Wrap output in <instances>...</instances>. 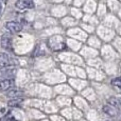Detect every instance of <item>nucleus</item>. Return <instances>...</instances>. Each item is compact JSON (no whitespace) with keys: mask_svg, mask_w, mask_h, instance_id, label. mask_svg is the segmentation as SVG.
Masks as SVG:
<instances>
[{"mask_svg":"<svg viewBox=\"0 0 121 121\" xmlns=\"http://www.w3.org/2000/svg\"><path fill=\"white\" fill-rule=\"evenodd\" d=\"M1 48L6 51H12V39L9 34H3L1 36Z\"/></svg>","mask_w":121,"mask_h":121,"instance_id":"nucleus-4","label":"nucleus"},{"mask_svg":"<svg viewBox=\"0 0 121 121\" xmlns=\"http://www.w3.org/2000/svg\"><path fill=\"white\" fill-rule=\"evenodd\" d=\"M16 69H13L12 66H8V67H2L0 69V77L2 78H10L12 76L15 75Z\"/></svg>","mask_w":121,"mask_h":121,"instance_id":"nucleus-7","label":"nucleus"},{"mask_svg":"<svg viewBox=\"0 0 121 121\" xmlns=\"http://www.w3.org/2000/svg\"><path fill=\"white\" fill-rule=\"evenodd\" d=\"M1 10H2V6H1V3H0V13H1Z\"/></svg>","mask_w":121,"mask_h":121,"instance_id":"nucleus-15","label":"nucleus"},{"mask_svg":"<svg viewBox=\"0 0 121 121\" xmlns=\"http://www.w3.org/2000/svg\"><path fill=\"white\" fill-rule=\"evenodd\" d=\"M15 6L18 10H31L35 6L33 0H17Z\"/></svg>","mask_w":121,"mask_h":121,"instance_id":"nucleus-3","label":"nucleus"},{"mask_svg":"<svg viewBox=\"0 0 121 121\" xmlns=\"http://www.w3.org/2000/svg\"><path fill=\"white\" fill-rule=\"evenodd\" d=\"M49 46L51 48V50L53 51H62L64 48H66V44H65L64 40L60 36H53L49 39L48 41Z\"/></svg>","mask_w":121,"mask_h":121,"instance_id":"nucleus-1","label":"nucleus"},{"mask_svg":"<svg viewBox=\"0 0 121 121\" xmlns=\"http://www.w3.org/2000/svg\"><path fill=\"white\" fill-rule=\"evenodd\" d=\"M118 101H119V104H120V106H121V97H120L119 99H118Z\"/></svg>","mask_w":121,"mask_h":121,"instance_id":"nucleus-14","label":"nucleus"},{"mask_svg":"<svg viewBox=\"0 0 121 121\" xmlns=\"http://www.w3.org/2000/svg\"><path fill=\"white\" fill-rule=\"evenodd\" d=\"M14 84L13 79L11 78H3L0 80V92H5L9 88H11Z\"/></svg>","mask_w":121,"mask_h":121,"instance_id":"nucleus-6","label":"nucleus"},{"mask_svg":"<svg viewBox=\"0 0 121 121\" xmlns=\"http://www.w3.org/2000/svg\"><path fill=\"white\" fill-rule=\"evenodd\" d=\"M111 84H113L114 86H116V87H118L121 90V77L113 79V80H111Z\"/></svg>","mask_w":121,"mask_h":121,"instance_id":"nucleus-11","label":"nucleus"},{"mask_svg":"<svg viewBox=\"0 0 121 121\" xmlns=\"http://www.w3.org/2000/svg\"><path fill=\"white\" fill-rule=\"evenodd\" d=\"M14 63H17L14 58H12L10 55L5 54V53H0V66L1 67L16 65V64H14Z\"/></svg>","mask_w":121,"mask_h":121,"instance_id":"nucleus-2","label":"nucleus"},{"mask_svg":"<svg viewBox=\"0 0 121 121\" xmlns=\"http://www.w3.org/2000/svg\"><path fill=\"white\" fill-rule=\"evenodd\" d=\"M24 101V98L21 97H15V98H12L10 101L8 102V105L11 106V108H18L20 105V103Z\"/></svg>","mask_w":121,"mask_h":121,"instance_id":"nucleus-8","label":"nucleus"},{"mask_svg":"<svg viewBox=\"0 0 121 121\" xmlns=\"http://www.w3.org/2000/svg\"><path fill=\"white\" fill-rule=\"evenodd\" d=\"M3 120H4V121H17V120H16L15 118H14L13 116H12V114H11V113H9L8 115H6L5 117H4V119H3Z\"/></svg>","mask_w":121,"mask_h":121,"instance_id":"nucleus-13","label":"nucleus"},{"mask_svg":"<svg viewBox=\"0 0 121 121\" xmlns=\"http://www.w3.org/2000/svg\"><path fill=\"white\" fill-rule=\"evenodd\" d=\"M103 112L105 114H107V115H109V116H116L117 115V110H116V108L115 106H113V105H104L103 106Z\"/></svg>","mask_w":121,"mask_h":121,"instance_id":"nucleus-9","label":"nucleus"},{"mask_svg":"<svg viewBox=\"0 0 121 121\" xmlns=\"http://www.w3.org/2000/svg\"><path fill=\"white\" fill-rule=\"evenodd\" d=\"M5 27L8 29V31H10L11 33H19L22 30V25L20 23L16 21H9L6 22Z\"/></svg>","mask_w":121,"mask_h":121,"instance_id":"nucleus-5","label":"nucleus"},{"mask_svg":"<svg viewBox=\"0 0 121 121\" xmlns=\"http://www.w3.org/2000/svg\"><path fill=\"white\" fill-rule=\"evenodd\" d=\"M108 103L111 104V105H113V106H118V105H120L119 104V101H118L116 98H111L108 100Z\"/></svg>","mask_w":121,"mask_h":121,"instance_id":"nucleus-12","label":"nucleus"},{"mask_svg":"<svg viewBox=\"0 0 121 121\" xmlns=\"http://www.w3.org/2000/svg\"><path fill=\"white\" fill-rule=\"evenodd\" d=\"M20 95H22L21 91H18V90H12L10 93L8 94V96L10 98H15V97H19Z\"/></svg>","mask_w":121,"mask_h":121,"instance_id":"nucleus-10","label":"nucleus"}]
</instances>
